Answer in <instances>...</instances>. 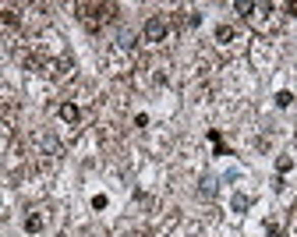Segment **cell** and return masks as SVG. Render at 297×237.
Segmentation results:
<instances>
[{"instance_id": "1", "label": "cell", "mask_w": 297, "mask_h": 237, "mask_svg": "<svg viewBox=\"0 0 297 237\" xmlns=\"http://www.w3.org/2000/svg\"><path fill=\"white\" fill-rule=\"evenodd\" d=\"M113 4H78V18L88 25V28H96L99 21H110L113 18Z\"/></svg>"}, {"instance_id": "2", "label": "cell", "mask_w": 297, "mask_h": 237, "mask_svg": "<svg viewBox=\"0 0 297 237\" xmlns=\"http://www.w3.org/2000/svg\"><path fill=\"white\" fill-rule=\"evenodd\" d=\"M142 36H145V43H163V39H166V18L152 14L145 21V28H142Z\"/></svg>"}, {"instance_id": "3", "label": "cell", "mask_w": 297, "mask_h": 237, "mask_svg": "<svg viewBox=\"0 0 297 237\" xmlns=\"http://www.w3.org/2000/svg\"><path fill=\"white\" fill-rule=\"evenodd\" d=\"M57 113H61V121H68V124H78V121H81V110H78L74 103H61Z\"/></svg>"}, {"instance_id": "4", "label": "cell", "mask_w": 297, "mask_h": 237, "mask_svg": "<svg viewBox=\"0 0 297 237\" xmlns=\"http://www.w3.org/2000/svg\"><path fill=\"white\" fill-rule=\"evenodd\" d=\"M25 230H28V234H39V230H43V213H28V216H25Z\"/></svg>"}, {"instance_id": "5", "label": "cell", "mask_w": 297, "mask_h": 237, "mask_svg": "<svg viewBox=\"0 0 297 237\" xmlns=\"http://www.w3.org/2000/svg\"><path fill=\"white\" fill-rule=\"evenodd\" d=\"M216 39H220V43H230V39H233V28H230V25H220V28H216Z\"/></svg>"}, {"instance_id": "6", "label": "cell", "mask_w": 297, "mask_h": 237, "mask_svg": "<svg viewBox=\"0 0 297 237\" xmlns=\"http://www.w3.org/2000/svg\"><path fill=\"white\" fill-rule=\"evenodd\" d=\"M181 21H184V25H188V28H195V25H198V21H202V14H198V11H188V14H184V18H181Z\"/></svg>"}, {"instance_id": "7", "label": "cell", "mask_w": 297, "mask_h": 237, "mask_svg": "<svg viewBox=\"0 0 297 237\" xmlns=\"http://www.w3.org/2000/svg\"><path fill=\"white\" fill-rule=\"evenodd\" d=\"M290 103H294V96H290V92H276V106H280V110H287Z\"/></svg>"}, {"instance_id": "8", "label": "cell", "mask_w": 297, "mask_h": 237, "mask_svg": "<svg viewBox=\"0 0 297 237\" xmlns=\"http://www.w3.org/2000/svg\"><path fill=\"white\" fill-rule=\"evenodd\" d=\"M248 205H251V198H248V195H233V209H237V213H244Z\"/></svg>"}, {"instance_id": "9", "label": "cell", "mask_w": 297, "mask_h": 237, "mask_svg": "<svg viewBox=\"0 0 297 237\" xmlns=\"http://www.w3.org/2000/svg\"><path fill=\"white\" fill-rule=\"evenodd\" d=\"M290 166H294V159H290V156H280V159H276V170H280V173H287Z\"/></svg>"}, {"instance_id": "10", "label": "cell", "mask_w": 297, "mask_h": 237, "mask_svg": "<svg viewBox=\"0 0 297 237\" xmlns=\"http://www.w3.org/2000/svg\"><path fill=\"white\" fill-rule=\"evenodd\" d=\"M213 191H216V181H213V177H205V181H202V195H205V198H209V195H213Z\"/></svg>"}, {"instance_id": "11", "label": "cell", "mask_w": 297, "mask_h": 237, "mask_svg": "<svg viewBox=\"0 0 297 237\" xmlns=\"http://www.w3.org/2000/svg\"><path fill=\"white\" fill-rule=\"evenodd\" d=\"M92 209H106V195H96L92 198Z\"/></svg>"}, {"instance_id": "12", "label": "cell", "mask_w": 297, "mask_h": 237, "mask_svg": "<svg viewBox=\"0 0 297 237\" xmlns=\"http://www.w3.org/2000/svg\"><path fill=\"white\" fill-rule=\"evenodd\" d=\"M61 237H68V234H61Z\"/></svg>"}]
</instances>
